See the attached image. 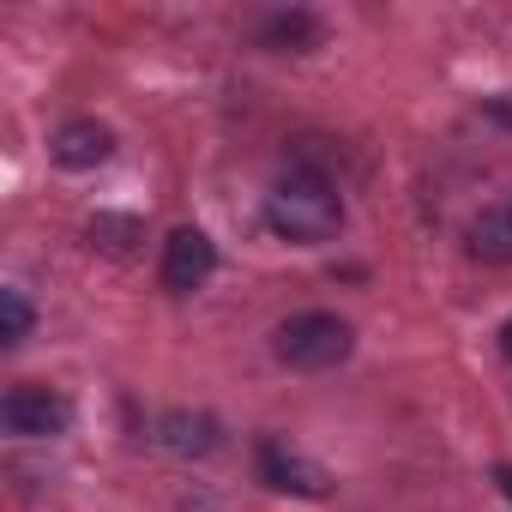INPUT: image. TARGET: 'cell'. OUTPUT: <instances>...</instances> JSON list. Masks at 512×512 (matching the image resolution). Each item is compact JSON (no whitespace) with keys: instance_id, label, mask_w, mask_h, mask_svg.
Returning <instances> with one entry per match:
<instances>
[{"instance_id":"14","label":"cell","mask_w":512,"mask_h":512,"mask_svg":"<svg viewBox=\"0 0 512 512\" xmlns=\"http://www.w3.org/2000/svg\"><path fill=\"white\" fill-rule=\"evenodd\" d=\"M500 350H506V362H512V320L500 326Z\"/></svg>"},{"instance_id":"5","label":"cell","mask_w":512,"mask_h":512,"mask_svg":"<svg viewBox=\"0 0 512 512\" xmlns=\"http://www.w3.org/2000/svg\"><path fill=\"white\" fill-rule=\"evenodd\" d=\"M260 476H266L278 494H302V500H320V494L332 488L326 464H314V458L290 452L284 440H266V446H260Z\"/></svg>"},{"instance_id":"1","label":"cell","mask_w":512,"mask_h":512,"mask_svg":"<svg viewBox=\"0 0 512 512\" xmlns=\"http://www.w3.org/2000/svg\"><path fill=\"white\" fill-rule=\"evenodd\" d=\"M266 229L290 247H326L344 229V199L326 169L296 163L272 193H266Z\"/></svg>"},{"instance_id":"10","label":"cell","mask_w":512,"mask_h":512,"mask_svg":"<svg viewBox=\"0 0 512 512\" xmlns=\"http://www.w3.org/2000/svg\"><path fill=\"white\" fill-rule=\"evenodd\" d=\"M31 326H37V314H31V302H25V290H0V344L19 350V344L31 338Z\"/></svg>"},{"instance_id":"7","label":"cell","mask_w":512,"mask_h":512,"mask_svg":"<svg viewBox=\"0 0 512 512\" xmlns=\"http://www.w3.org/2000/svg\"><path fill=\"white\" fill-rule=\"evenodd\" d=\"M260 49H272V55H308V49H320V19L314 13H272L260 25Z\"/></svg>"},{"instance_id":"6","label":"cell","mask_w":512,"mask_h":512,"mask_svg":"<svg viewBox=\"0 0 512 512\" xmlns=\"http://www.w3.org/2000/svg\"><path fill=\"white\" fill-rule=\"evenodd\" d=\"M49 151H55L61 169H97V163L115 151V133H109L103 121H67V127H55Z\"/></svg>"},{"instance_id":"3","label":"cell","mask_w":512,"mask_h":512,"mask_svg":"<svg viewBox=\"0 0 512 512\" xmlns=\"http://www.w3.org/2000/svg\"><path fill=\"white\" fill-rule=\"evenodd\" d=\"M73 422V404L55 392V386H37V380H19L7 398H0V428L19 434V440H49Z\"/></svg>"},{"instance_id":"12","label":"cell","mask_w":512,"mask_h":512,"mask_svg":"<svg viewBox=\"0 0 512 512\" xmlns=\"http://www.w3.org/2000/svg\"><path fill=\"white\" fill-rule=\"evenodd\" d=\"M482 115H488L494 127H506V133H512V91H500V97H488V103H482Z\"/></svg>"},{"instance_id":"13","label":"cell","mask_w":512,"mask_h":512,"mask_svg":"<svg viewBox=\"0 0 512 512\" xmlns=\"http://www.w3.org/2000/svg\"><path fill=\"white\" fill-rule=\"evenodd\" d=\"M494 488H500V494L512 500V464H494Z\"/></svg>"},{"instance_id":"15","label":"cell","mask_w":512,"mask_h":512,"mask_svg":"<svg viewBox=\"0 0 512 512\" xmlns=\"http://www.w3.org/2000/svg\"><path fill=\"white\" fill-rule=\"evenodd\" d=\"M506 211H512V205H506Z\"/></svg>"},{"instance_id":"8","label":"cell","mask_w":512,"mask_h":512,"mask_svg":"<svg viewBox=\"0 0 512 512\" xmlns=\"http://www.w3.org/2000/svg\"><path fill=\"white\" fill-rule=\"evenodd\" d=\"M464 247H470V260L506 266V260H512V211H482V217L464 229Z\"/></svg>"},{"instance_id":"11","label":"cell","mask_w":512,"mask_h":512,"mask_svg":"<svg viewBox=\"0 0 512 512\" xmlns=\"http://www.w3.org/2000/svg\"><path fill=\"white\" fill-rule=\"evenodd\" d=\"M127 235H139V223H133V217H97V223H91V247L127 253Z\"/></svg>"},{"instance_id":"9","label":"cell","mask_w":512,"mask_h":512,"mask_svg":"<svg viewBox=\"0 0 512 512\" xmlns=\"http://www.w3.org/2000/svg\"><path fill=\"white\" fill-rule=\"evenodd\" d=\"M163 446L181 452V458H205V452L217 446V422H211V416H187V410H175V416H163Z\"/></svg>"},{"instance_id":"4","label":"cell","mask_w":512,"mask_h":512,"mask_svg":"<svg viewBox=\"0 0 512 512\" xmlns=\"http://www.w3.org/2000/svg\"><path fill=\"white\" fill-rule=\"evenodd\" d=\"M211 272H217V247H211L205 229H175V235L163 241V290H169V296L205 290Z\"/></svg>"},{"instance_id":"2","label":"cell","mask_w":512,"mask_h":512,"mask_svg":"<svg viewBox=\"0 0 512 512\" xmlns=\"http://www.w3.org/2000/svg\"><path fill=\"white\" fill-rule=\"evenodd\" d=\"M350 350H356V332H350V320H338V314H290V320L272 332V356H278L284 368H296V374H326V368H338Z\"/></svg>"}]
</instances>
